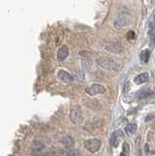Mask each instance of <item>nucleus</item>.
<instances>
[{
    "instance_id": "2eb2a0df",
    "label": "nucleus",
    "mask_w": 155,
    "mask_h": 156,
    "mask_svg": "<svg viewBox=\"0 0 155 156\" xmlns=\"http://www.w3.org/2000/svg\"><path fill=\"white\" fill-rule=\"evenodd\" d=\"M118 133L119 132H114L110 138V145L111 146H116L118 144Z\"/></svg>"
},
{
    "instance_id": "6e6552de",
    "label": "nucleus",
    "mask_w": 155,
    "mask_h": 156,
    "mask_svg": "<svg viewBox=\"0 0 155 156\" xmlns=\"http://www.w3.org/2000/svg\"><path fill=\"white\" fill-rule=\"evenodd\" d=\"M61 143L64 144V146H65V147H66L67 149L72 148V147H73V145H74V140L70 136H62V138L61 139Z\"/></svg>"
},
{
    "instance_id": "f257e3e1",
    "label": "nucleus",
    "mask_w": 155,
    "mask_h": 156,
    "mask_svg": "<svg viewBox=\"0 0 155 156\" xmlns=\"http://www.w3.org/2000/svg\"><path fill=\"white\" fill-rule=\"evenodd\" d=\"M98 66L105 70H118L120 68V62L118 60L108 57H100L97 58Z\"/></svg>"
},
{
    "instance_id": "f3484780",
    "label": "nucleus",
    "mask_w": 155,
    "mask_h": 156,
    "mask_svg": "<svg viewBox=\"0 0 155 156\" xmlns=\"http://www.w3.org/2000/svg\"><path fill=\"white\" fill-rule=\"evenodd\" d=\"M74 78L76 80H78V81H84V73H83V71H80V70L76 71Z\"/></svg>"
},
{
    "instance_id": "f8f14e48",
    "label": "nucleus",
    "mask_w": 155,
    "mask_h": 156,
    "mask_svg": "<svg viewBox=\"0 0 155 156\" xmlns=\"http://www.w3.org/2000/svg\"><path fill=\"white\" fill-rule=\"evenodd\" d=\"M140 61H142L143 62L146 63L149 60V57H150V51L149 50H143L142 51V53H140Z\"/></svg>"
},
{
    "instance_id": "412c9836",
    "label": "nucleus",
    "mask_w": 155,
    "mask_h": 156,
    "mask_svg": "<svg viewBox=\"0 0 155 156\" xmlns=\"http://www.w3.org/2000/svg\"><path fill=\"white\" fill-rule=\"evenodd\" d=\"M153 23H155V15H154V18H153Z\"/></svg>"
},
{
    "instance_id": "7ed1b4c3",
    "label": "nucleus",
    "mask_w": 155,
    "mask_h": 156,
    "mask_svg": "<svg viewBox=\"0 0 155 156\" xmlns=\"http://www.w3.org/2000/svg\"><path fill=\"white\" fill-rule=\"evenodd\" d=\"M85 148L92 153L97 152L101 146V140L99 139H88L84 143Z\"/></svg>"
},
{
    "instance_id": "ddd939ff",
    "label": "nucleus",
    "mask_w": 155,
    "mask_h": 156,
    "mask_svg": "<svg viewBox=\"0 0 155 156\" xmlns=\"http://www.w3.org/2000/svg\"><path fill=\"white\" fill-rule=\"evenodd\" d=\"M137 128H138L137 125L133 123V124H129V125L126 126L125 131H126V133H127V134H129V135L131 134V135H132V134L136 133V131H137Z\"/></svg>"
},
{
    "instance_id": "9d476101",
    "label": "nucleus",
    "mask_w": 155,
    "mask_h": 156,
    "mask_svg": "<svg viewBox=\"0 0 155 156\" xmlns=\"http://www.w3.org/2000/svg\"><path fill=\"white\" fill-rule=\"evenodd\" d=\"M153 96V92L149 89H144V90H142L140 92L138 93V99L139 100H144V99H147V98H150Z\"/></svg>"
},
{
    "instance_id": "1a4fd4ad",
    "label": "nucleus",
    "mask_w": 155,
    "mask_h": 156,
    "mask_svg": "<svg viewBox=\"0 0 155 156\" xmlns=\"http://www.w3.org/2000/svg\"><path fill=\"white\" fill-rule=\"evenodd\" d=\"M106 49H107L108 51L114 53V54H120V53H122L124 50L123 46L119 43H112L108 47H106Z\"/></svg>"
},
{
    "instance_id": "f03ea898",
    "label": "nucleus",
    "mask_w": 155,
    "mask_h": 156,
    "mask_svg": "<svg viewBox=\"0 0 155 156\" xmlns=\"http://www.w3.org/2000/svg\"><path fill=\"white\" fill-rule=\"evenodd\" d=\"M69 119L73 124H80L83 121V115H82L81 108L78 105L73 106L70 109L69 113Z\"/></svg>"
},
{
    "instance_id": "9b49d317",
    "label": "nucleus",
    "mask_w": 155,
    "mask_h": 156,
    "mask_svg": "<svg viewBox=\"0 0 155 156\" xmlns=\"http://www.w3.org/2000/svg\"><path fill=\"white\" fill-rule=\"evenodd\" d=\"M148 81V73H140L135 78V83L136 84H143V83Z\"/></svg>"
},
{
    "instance_id": "6ab92c4d",
    "label": "nucleus",
    "mask_w": 155,
    "mask_h": 156,
    "mask_svg": "<svg viewBox=\"0 0 155 156\" xmlns=\"http://www.w3.org/2000/svg\"><path fill=\"white\" fill-rule=\"evenodd\" d=\"M128 37L129 39H135V32L133 30H130L128 33Z\"/></svg>"
},
{
    "instance_id": "20e7f679",
    "label": "nucleus",
    "mask_w": 155,
    "mask_h": 156,
    "mask_svg": "<svg viewBox=\"0 0 155 156\" xmlns=\"http://www.w3.org/2000/svg\"><path fill=\"white\" fill-rule=\"evenodd\" d=\"M128 23H129V15L125 12H122L118 14V16L114 22V27L116 29L119 30L121 28H124L128 24Z\"/></svg>"
},
{
    "instance_id": "dca6fc26",
    "label": "nucleus",
    "mask_w": 155,
    "mask_h": 156,
    "mask_svg": "<svg viewBox=\"0 0 155 156\" xmlns=\"http://www.w3.org/2000/svg\"><path fill=\"white\" fill-rule=\"evenodd\" d=\"M82 66L85 69H90V67L92 66V62L89 58H84V60H82Z\"/></svg>"
},
{
    "instance_id": "423d86ee",
    "label": "nucleus",
    "mask_w": 155,
    "mask_h": 156,
    "mask_svg": "<svg viewBox=\"0 0 155 156\" xmlns=\"http://www.w3.org/2000/svg\"><path fill=\"white\" fill-rule=\"evenodd\" d=\"M58 77H59L60 80L64 81V82H70L73 80V77H72L70 73H69L64 69H60L58 71Z\"/></svg>"
},
{
    "instance_id": "39448f33",
    "label": "nucleus",
    "mask_w": 155,
    "mask_h": 156,
    "mask_svg": "<svg viewBox=\"0 0 155 156\" xmlns=\"http://www.w3.org/2000/svg\"><path fill=\"white\" fill-rule=\"evenodd\" d=\"M86 93L90 96H95V95H100V94H104L105 93V88L100 85V84H93L91 85L90 87H87L85 89Z\"/></svg>"
},
{
    "instance_id": "0eeeda50",
    "label": "nucleus",
    "mask_w": 155,
    "mask_h": 156,
    "mask_svg": "<svg viewBox=\"0 0 155 156\" xmlns=\"http://www.w3.org/2000/svg\"><path fill=\"white\" fill-rule=\"evenodd\" d=\"M67 56H69V48L66 46H62L59 50H58V53H57L58 60L62 62L67 58Z\"/></svg>"
},
{
    "instance_id": "a211bd4d",
    "label": "nucleus",
    "mask_w": 155,
    "mask_h": 156,
    "mask_svg": "<svg viewBox=\"0 0 155 156\" xmlns=\"http://www.w3.org/2000/svg\"><path fill=\"white\" fill-rule=\"evenodd\" d=\"M130 89H131V83L128 81V82H126L125 84H124L123 93H124V94H128V93L130 92Z\"/></svg>"
},
{
    "instance_id": "aec40b11",
    "label": "nucleus",
    "mask_w": 155,
    "mask_h": 156,
    "mask_svg": "<svg viewBox=\"0 0 155 156\" xmlns=\"http://www.w3.org/2000/svg\"><path fill=\"white\" fill-rule=\"evenodd\" d=\"M119 156H126V155H125V154H124V153H121V154H120V155H119Z\"/></svg>"
},
{
    "instance_id": "4468645a",
    "label": "nucleus",
    "mask_w": 155,
    "mask_h": 156,
    "mask_svg": "<svg viewBox=\"0 0 155 156\" xmlns=\"http://www.w3.org/2000/svg\"><path fill=\"white\" fill-rule=\"evenodd\" d=\"M44 145H45L44 143H43V141H41V140H35L32 143V146L36 150H41V149H43V148H44Z\"/></svg>"
}]
</instances>
